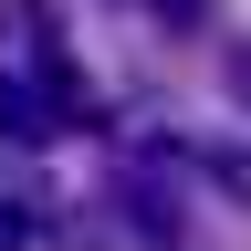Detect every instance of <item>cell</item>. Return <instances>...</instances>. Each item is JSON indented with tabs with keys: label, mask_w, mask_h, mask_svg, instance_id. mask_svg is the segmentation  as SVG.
Masks as SVG:
<instances>
[{
	"label": "cell",
	"mask_w": 251,
	"mask_h": 251,
	"mask_svg": "<svg viewBox=\"0 0 251 251\" xmlns=\"http://www.w3.org/2000/svg\"><path fill=\"white\" fill-rule=\"evenodd\" d=\"M63 94H31V84H0V147H42V136H63Z\"/></svg>",
	"instance_id": "1"
},
{
	"label": "cell",
	"mask_w": 251,
	"mask_h": 251,
	"mask_svg": "<svg viewBox=\"0 0 251 251\" xmlns=\"http://www.w3.org/2000/svg\"><path fill=\"white\" fill-rule=\"evenodd\" d=\"M230 84H241V105H251V52H241V63H230Z\"/></svg>",
	"instance_id": "5"
},
{
	"label": "cell",
	"mask_w": 251,
	"mask_h": 251,
	"mask_svg": "<svg viewBox=\"0 0 251 251\" xmlns=\"http://www.w3.org/2000/svg\"><path fill=\"white\" fill-rule=\"evenodd\" d=\"M31 230H42V220H31L21 199H0V251H31Z\"/></svg>",
	"instance_id": "3"
},
{
	"label": "cell",
	"mask_w": 251,
	"mask_h": 251,
	"mask_svg": "<svg viewBox=\"0 0 251 251\" xmlns=\"http://www.w3.org/2000/svg\"><path fill=\"white\" fill-rule=\"evenodd\" d=\"M0 21H11L21 42H52V0H0Z\"/></svg>",
	"instance_id": "2"
},
{
	"label": "cell",
	"mask_w": 251,
	"mask_h": 251,
	"mask_svg": "<svg viewBox=\"0 0 251 251\" xmlns=\"http://www.w3.org/2000/svg\"><path fill=\"white\" fill-rule=\"evenodd\" d=\"M147 11H157V21H178V31H199V21H209V0H147Z\"/></svg>",
	"instance_id": "4"
}]
</instances>
